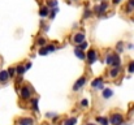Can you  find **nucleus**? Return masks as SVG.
<instances>
[{
    "label": "nucleus",
    "instance_id": "f257e3e1",
    "mask_svg": "<svg viewBox=\"0 0 134 125\" xmlns=\"http://www.w3.org/2000/svg\"><path fill=\"white\" fill-rule=\"evenodd\" d=\"M107 63H108L111 67L119 68V67H120V57H119V55H116V53L109 55V56L107 57Z\"/></svg>",
    "mask_w": 134,
    "mask_h": 125
},
{
    "label": "nucleus",
    "instance_id": "f03ea898",
    "mask_svg": "<svg viewBox=\"0 0 134 125\" xmlns=\"http://www.w3.org/2000/svg\"><path fill=\"white\" fill-rule=\"evenodd\" d=\"M122 120H124V117L121 113H113V115H111L108 123H111L112 125H120L122 123Z\"/></svg>",
    "mask_w": 134,
    "mask_h": 125
},
{
    "label": "nucleus",
    "instance_id": "7ed1b4c3",
    "mask_svg": "<svg viewBox=\"0 0 134 125\" xmlns=\"http://www.w3.org/2000/svg\"><path fill=\"white\" fill-rule=\"evenodd\" d=\"M21 96H22V99H29V98L31 96V87H27V86L22 87V90H21Z\"/></svg>",
    "mask_w": 134,
    "mask_h": 125
},
{
    "label": "nucleus",
    "instance_id": "20e7f679",
    "mask_svg": "<svg viewBox=\"0 0 134 125\" xmlns=\"http://www.w3.org/2000/svg\"><path fill=\"white\" fill-rule=\"evenodd\" d=\"M85 82H86V78H85V77H81V78L76 82V85L73 86V90H74V91H77L80 87H82V86L85 85Z\"/></svg>",
    "mask_w": 134,
    "mask_h": 125
},
{
    "label": "nucleus",
    "instance_id": "39448f33",
    "mask_svg": "<svg viewBox=\"0 0 134 125\" xmlns=\"http://www.w3.org/2000/svg\"><path fill=\"white\" fill-rule=\"evenodd\" d=\"M33 120L30 117H22L18 120V125H33Z\"/></svg>",
    "mask_w": 134,
    "mask_h": 125
},
{
    "label": "nucleus",
    "instance_id": "423d86ee",
    "mask_svg": "<svg viewBox=\"0 0 134 125\" xmlns=\"http://www.w3.org/2000/svg\"><path fill=\"white\" fill-rule=\"evenodd\" d=\"M87 59H89V63L90 64H92L95 60H96V52L94 51V50H91L87 52Z\"/></svg>",
    "mask_w": 134,
    "mask_h": 125
},
{
    "label": "nucleus",
    "instance_id": "0eeeda50",
    "mask_svg": "<svg viewBox=\"0 0 134 125\" xmlns=\"http://www.w3.org/2000/svg\"><path fill=\"white\" fill-rule=\"evenodd\" d=\"M83 39H85V35H83L82 33H78V34H76V35H74V38H73L74 43H78V44H81L82 42H85Z\"/></svg>",
    "mask_w": 134,
    "mask_h": 125
},
{
    "label": "nucleus",
    "instance_id": "6e6552de",
    "mask_svg": "<svg viewBox=\"0 0 134 125\" xmlns=\"http://www.w3.org/2000/svg\"><path fill=\"white\" fill-rule=\"evenodd\" d=\"M102 82H103V80H102V78H96L94 82L91 83V85H92V87H99V89H103V85H102Z\"/></svg>",
    "mask_w": 134,
    "mask_h": 125
},
{
    "label": "nucleus",
    "instance_id": "1a4fd4ad",
    "mask_svg": "<svg viewBox=\"0 0 134 125\" xmlns=\"http://www.w3.org/2000/svg\"><path fill=\"white\" fill-rule=\"evenodd\" d=\"M112 94H113V91L111 90V89H104L103 90V98H111L112 96Z\"/></svg>",
    "mask_w": 134,
    "mask_h": 125
},
{
    "label": "nucleus",
    "instance_id": "9d476101",
    "mask_svg": "<svg viewBox=\"0 0 134 125\" xmlns=\"http://www.w3.org/2000/svg\"><path fill=\"white\" fill-rule=\"evenodd\" d=\"M8 77H9V76H8V72H7V70H1V72H0V81H1V82H5V81L8 80Z\"/></svg>",
    "mask_w": 134,
    "mask_h": 125
},
{
    "label": "nucleus",
    "instance_id": "9b49d317",
    "mask_svg": "<svg viewBox=\"0 0 134 125\" xmlns=\"http://www.w3.org/2000/svg\"><path fill=\"white\" fill-rule=\"evenodd\" d=\"M107 7H108V4H107V3H102V5H100V7H96V10H98L99 13H103V12H105Z\"/></svg>",
    "mask_w": 134,
    "mask_h": 125
},
{
    "label": "nucleus",
    "instance_id": "f8f14e48",
    "mask_svg": "<svg viewBox=\"0 0 134 125\" xmlns=\"http://www.w3.org/2000/svg\"><path fill=\"white\" fill-rule=\"evenodd\" d=\"M119 72H120V67H119V68H113V69L111 70L109 76H111L112 78H115V77H117V76H119Z\"/></svg>",
    "mask_w": 134,
    "mask_h": 125
},
{
    "label": "nucleus",
    "instance_id": "ddd939ff",
    "mask_svg": "<svg viewBox=\"0 0 134 125\" xmlns=\"http://www.w3.org/2000/svg\"><path fill=\"white\" fill-rule=\"evenodd\" d=\"M96 121H98V123H100L102 125H109L107 117H96Z\"/></svg>",
    "mask_w": 134,
    "mask_h": 125
},
{
    "label": "nucleus",
    "instance_id": "4468645a",
    "mask_svg": "<svg viewBox=\"0 0 134 125\" xmlns=\"http://www.w3.org/2000/svg\"><path fill=\"white\" fill-rule=\"evenodd\" d=\"M76 124H77V119L76 117H70V119H68L64 123V125H76Z\"/></svg>",
    "mask_w": 134,
    "mask_h": 125
},
{
    "label": "nucleus",
    "instance_id": "2eb2a0df",
    "mask_svg": "<svg viewBox=\"0 0 134 125\" xmlns=\"http://www.w3.org/2000/svg\"><path fill=\"white\" fill-rule=\"evenodd\" d=\"M74 52H76V56H77V57H80V59H85V53L82 52V50L76 48V50H74Z\"/></svg>",
    "mask_w": 134,
    "mask_h": 125
},
{
    "label": "nucleus",
    "instance_id": "dca6fc26",
    "mask_svg": "<svg viewBox=\"0 0 134 125\" xmlns=\"http://www.w3.org/2000/svg\"><path fill=\"white\" fill-rule=\"evenodd\" d=\"M14 70H16V72H17L18 74H21V76H22V74L25 73V70H26V69H25L24 67H21V65H18V67H17V68H16Z\"/></svg>",
    "mask_w": 134,
    "mask_h": 125
},
{
    "label": "nucleus",
    "instance_id": "f3484780",
    "mask_svg": "<svg viewBox=\"0 0 134 125\" xmlns=\"http://www.w3.org/2000/svg\"><path fill=\"white\" fill-rule=\"evenodd\" d=\"M48 12H49V10H48L47 8H42V9H41V12H39V14H41L42 17H44V16L48 14Z\"/></svg>",
    "mask_w": 134,
    "mask_h": 125
},
{
    "label": "nucleus",
    "instance_id": "a211bd4d",
    "mask_svg": "<svg viewBox=\"0 0 134 125\" xmlns=\"http://www.w3.org/2000/svg\"><path fill=\"white\" fill-rule=\"evenodd\" d=\"M31 104H33V110L34 111H38V99H34L31 102Z\"/></svg>",
    "mask_w": 134,
    "mask_h": 125
},
{
    "label": "nucleus",
    "instance_id": "6ab92c4d",
    "mask_svg": "<svg viewBox=\"0 0 134 125\" xmlns=\"http://www.w3.org/2000/svg\"><path fill=\"white\" fill-rule=\"evenodd\" d=\"M57 12H59V9H57V8H53V9L51 10V14H49V17H51V18H53V17H55V14H56Z\"/></svg>",
    "mask_w": 134,
    "mask_h": 125
},
{
    "label": "nucleus",
    "instance_id": "aec40b11",
    "mask_svg": "<svg viewBox=\"0 0 134 125\" xmlns=\"http://www.w3.org/2000/svg\"><path fill=\"white\" fill-rule=\"evenodd\" d=\"M14 72H16L14 68H9L8 69V76H14Z\"/></svg>",
    "mask_w": 134,
    "mask_h": 125
},
{
    "label": "nucleus",
    "instance_id": "412c9836",
    "mask_svg": "<svg viewBox=\"0 0 134 125\" xmlns=\"http://www.w3.org/2000/svg\"><path fill=\"white\" fill-rule=\"evenodd\" d=\"M81 106H82V107H87V106H89V102H87V99H83V100L81 102Z\"/></svg>",
    "mask_w": 134,
    "mask_h": 125
},
{
    "label": "nucleus",
    "instance_id": "4be33fe9",
    "mask_svg": "<svg viewBox=\"0 0 134 125\" xmlns=\"http://www.w3.org/2000/svg\"><path fill=\"white\" fill-rule=\"evenodd\" d=\"M38 44H39V46H44L46 41L43 39V38H39V39H38Z\"/></svg>",
    "mask_w": 134,
    "mask_h": 125
},
{
    "label": "nucleus",
    "instance_id": "5701e85b",
    "mask_svg": "<svg viewBox=\"0 0 134 125\" xmlns=\"http://www.w3.org/2000/svg\"><path fill=\"white\" fill-rule=\"evenodd\" d=\"M129 72H130V73H133L134 72V61L133 63H130V65H129Z\"/></svg>",
    "mask_w": 134,
    "mask_h": 125
},
{
    "label": "nucleus",
    "instance_id": "b1692460",
    "mask_svg": "<svg viewBox=\"0 0 134 125\" xmlns=\"http://www.w3.org/2000/svg\"><path fill=\"white\" fill-rule=\"evenodd\" d=\"M86 47H87V43H86V42H82L81 46H80V50H83V48H86Z\"/></svg>",
    "mask_w": 134,
    "mask_h": 125
},
{
    "label": "nucleus",
    "instance_id": "393cba45",
    "mask_svg": "<svg viewBox=\"0 0 134 125\" xmlns=\"http://www.w3.org/2000/svg\"><path fill=\"white\" fill-rule=\"evenodd\" d=\"M56 4H57V1H56V0H52V1H49V3H48V5H49V7H55Z\"/></svg>",
    "mask_w": 134,
    "mask_h": 125
},
{
    "label": "nucleus",
    "instance_id": "a878e982",
    "mask_svg": "<svg viewBox=\"0 0 134 125\" xmlns=\"http://www.w3.org/2000/svg\"><path fill=\"white\" fill-rule=\"evenodd\" d=\"M46 50H47V52H48V51H53V50H55V47H53V46H47V47H46Z\"/></svg>",
    "mask_w": 134,
    "mask_h": 125
},
{
    "label": "nucleus",
    "instance_id": "bb28decb",
    "mask_svg": "<svg viewBox=\"0 0 134 125\" xmlns=\"http://www.w3.org/2000/svg\"><path fill=\"white\" fill-rule=\"evenodd\" d=\"M39 53H41V55H46V53H47V50H46V48H42V50L39 51Z\"/></svg>",
    "mask_w": 134,
    "mask_h": 125
},
{
    "label": "nucleus",
    "instance_id": "cd10ccee",
    "mask_svg": "<svg viewBox=\"0 0 134 125\" xmlns=\"http://www.w3.org/2000/svg\"><path fill=\"white\" fill-rule=\"evenodd\" d=\"M31 68V64L29 63V64H26V67H25V69H30Z\"/></svg>",
    "mask_w": 134,
    "mask_h": 125
},
{
    "label": "nucleus",
    "instance_id": "c85d7f7f",
    "mask_svg": "<svg viewBox=\"0 0 134 125\" xmlns=\"http://www.w3.org/2000/svg\"><path fill=\"white\" fill-rule=\"evenodd\" d=\"M120 1H121V0H113V3H115V4H117V3H120Z\"/></svg>",
    "mask_w": 134,
    "mask_h": 125
},
{
    "label": "nucleus",
    "instance_id": "c756f323",
    "mask_svg": "<svg viewBox=\"0 0 134 125\" xmlns=\"http://www.w3.org/2000/svg\"><path fill=\"white\" fill-rule=\"evenodd\" d=\"M87 125H95V124H87Z\"/></svg>",
    "mask_w": 134,
    "mask_h": 125
}]
</instances>
